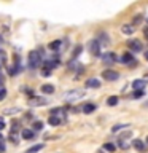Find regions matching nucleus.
<instances>
[{
	"instance_id": "0eeeda50",
	"label": "nucleus",
	"mask_w": 148,
	"mask_h": 153,
	"mask_svg": "<svg viewBox=\"0 0 148 153\" xmlns=\"http://www.w3.org/2000/svg\"><path fill=\"white\" fill-rule=\"evenodd\" d=\"M115 59H116V56H115L112 51L105 53V54L102 56V62H104L105 65H112V64H115Z\"/></svg>"
},
{
	"instance_id": "e433bc0d",
	"label": "nucleus",
	"mask_w": 148,
	"mask_h": 153,
	"mask_svg": "<svg viewBox=\"0 0 148 153\" xmlns=\"http://www.w3.org/2000/svg\"><path fill=\"white\" fill-rule=\"evenodd\" d=\"M3 128H5V120H3V118H0V131H2Z\"/></svg>"
},
{
	"instance_id": "f704fd0d",
	"label": "nucleus",
	"mask_w": 148,
	"mask_h": 153,
	"mask_svg": "<svg viewBox=\"0 0 148 153\" xmlns=\"http://www.w3.org/2000/svg\"><path fill=\"white\" fill-rule=\"evenodd\" d=\"M22 93H27L29 96H32V94H33V91H32L30 88H22Z\"/></svg>"
},
{
	"instance_id": "a19ab883",
	"label": "nucleus",
	"mask_w": 148,
	"mask_h": 153,
	"mask_svg": "<svg viewBox=\"0 0 148 153\" xmlns=\"http://www.w3.org/2000/svg\"><path fill=\"white\" fill-rule=\"evenodd\" d=\"M145 59H147V61H148V50H147V51H145Z\"/></svg>"
},
{
	"instance_id": "9d476101",
	"label": "nucleus",
	"mask_w": 148,
	"mask_h": 153,
	"mask_svg": "<svg viewBox=\"0 0 148 153\" xmlns=\"http://www.w3.org/2000/svg\"><path fill=\"white\" fill-rule=\"evenodd\" d=\"M132 147L135 148V150H138V152H145L147 150L145 143H143V140H140V139H134V140H132Z\"/></svg>"
},
{
	"instance_id": "f03ea898",
	"label": "nucleus",
	"mask_w": 148,
	"mask_h": 153,
	"mask_svg": "<svg viewBox=\"0 0 148 153\" xmlns=\"http://www.w3.org/2000/svg\"><path fill=\"white\" fill-rule=\"evenodd\" d=\"M84 96V91L83 89H72V91H67L64 94V99L67 102H75V100L81 99Z\"/></svg>"
},
{
	"instance_id": "79ce46f5",
	"label": "nucleus",
	"mask_w": 148,
	"mask_h": 153,
	"mask_svg": "<svg viewBox=\"0 0 148 153\" xmlns=\"http://www.w3.org/2000/svg\"><path fill=\"white\" fill-rule=\"evenodd\" d=\"M143 107H148V100H147V102H145V104H143Z\"/></svg>"
},
{
	"instance_id": "423d86ee",
	"label": "nucleus",
	"mask_w": 148,
	"mask_h": 153,
	"mask_svg": "<svg viewBox=\"0 0 148 153\" xmlns=\"http://www.w3.org/2000/svg\"><path fill=\"white\" fill-rule=\"evenodd\" d=\"M46 104H48V100L45 97H30V100H29L30 107H43Z\"/></svg>"
},
{
	"instance_id": "39448f33",
	"label": "nucleus",
	"mask_w": 148,
	"mask_h": 153,
	"mask_svg": "<svg viewBox=\"0 0 148 153\" xmlns=\"http://www.w3.org/2000/svg\"><path fill=\"white\" fill-rule=\"evenodd\" d=\"M127 46H129V50L131 51H134V53H140L142 51V43L137 40V38H132V40H129L127 42Z\"/></svg>"
},
{
	"instance_id": "f257e3e1",
	"label": "nucleus",
	"mask_w": 148,
	"mask_h": 153,
	"mask_svg": "<svg viewBox=\"0 0 148 153\" xmlns=\"http://www.w3.org/2000/svg\"><path fill=\"white\" fill-rule=\"evenodd\" d=\"M41 59H43V51L41 50H33L29 53V64L30 67H38L41 64Z\"/></svg>"
},
{
	"instance_id": "ea45409f",
	"label": "nucleus",
	"mask_w": 148,
	"mask_h": 153,
	"mask_svg": "<svg viewBox=\"0 0 148 153\" xmlns=\"http://www.w3.org/2000/svg\"><path fill=\"white\" fill-rule=\"evenodd\" d=\"M143 33H145V37H147V40H148V29H145V30H143Z\"/></svg>"
},
{
	"instance_id": "a18cd8bd",
	"label": "nucleus",
	"mask_w": 148,
	"mask_h": 153,
	"mask_svg": "<svg viewBox=\"0 0 148 153\" xmlns=\"http://www.w3.org/2000/svg\"><path fill=\"white\" fill-rule=\"evenodd\" d=\"M0 67H2V65H0Z\"/></svg>"
},
{
	"instance_id": "cd10ccee",
	"label": "nucleus",
	"mask_w": 148,
	"mask_h": 153,
	"mask_svg": "<svg viewBox=\"0 0 148 153\" xmlns=\"http://www.w3.org/2000/svg\"><path fill=\"white\" fill-rule=\"evenodd\" d=\"M104 150H107V152H115V145L113 143H110V142H107L104 145Z\"/></svg>"
},
{
	"instance_id": "2eb2a0df",
	"label": "nucleus",
	"mask_w": 148,
	"mask_h": 153,
	"mask_svg": "<svg viewBox=\"0 0 148 153\" xmlns=\"http://www.w3.org/2000/svg\"><path fill=\"white\" fill-rule=\"evenodd\" d=\"M48 123L51 124V126H57V124L62 123V120L59 117H56V115H50V118H48Z\"/></svg>"
},
{
	"instance_id": "1a4fd4ad",
	"label": "nucleus",
	"mask_w": 148,
	"mask_h": 153,
	"mask_svg": "<svg viewBox=\"0 0 148 153\" xmlns=\"http://www.w3.org/2000/svg\"><path fill=\"white\" fill-rule=\"evenodd\" d=\"M95 40L99 42V45H100V46H107L108 43H110V37H108L105 32H102V33H100V35H99L97 38H95Z\"/></svg>"
},
{
	"instance_id": "7ed1b4c3",
	"label": "nucleus",
	"mask_w": 148,
	"mask_h": 153,
	"mask_svg": "<svg viewBox=\"0 0 148 153\" xmlns=\"http://www.w3.org/2000/svg\"><path fill=\"white\" fill-rule=\"evenodd\" d=\"M88 48H89V51L92 56H100V45H99L97 40H91L88 43Z\"/></svg>"
},
{
	"instance_id": "ddd939ff",
	"label": "nucleus",
	"mask_w": 148,
	"mask_h": 153,
	"mask_svg": "<svg viewBox=\"0 0 148 153\" xmlns=\"http://www.w3.org/2000/svg\"><path fill=\"white\" fill-rule=\"evenodd\" d=\"M86 86H88V88H100V81L97 80V78H89L88 81H86Z\"/></svg>"
},
{
	"instance_id": "c85d7f7f",
	"label": "nucleus",
	"mask_w": 148,
	"mask_h": 153,
	"mask_svg": "<svg viewBox=\"0 0 148 153\" xmlns=\"http://www.w3.org/2000/svg\"><path fill=\"white\" fill-rule=\"evenodd\" d=\"M145 94V91L143 89H138V91H134V97L135 99H138V97H142V96Z\"/></svg>"
},
{
	"instance_id": "f3484780",
	"label": "nucleus",
	"mask_w": 148,
	"mask_h": 153,
	"mask_svg": "<svg viewBox=\"0 0 148 153\" xmlns=\"http://www.w3.org/2000/svg\"><path fill=\"white\" fill-rule=\"evenodd\" d=\"M59 65V61H46L45 62V69H48V70H53V69H56V67Z\"/></svg>"
},
{
	"instance_id": "72a5a7b5",
	"label": "nucleus",
	"mask_w": 148,
	"mask_h": 153,
	"mask_svg": "<svg viewBox=\"0 0 148 153\" xmlns=\"http://www.w3.org/2000/svg\"><path fill=\"white\" fill-rule=\"evenodd\" d=\"M41 74H43V76H50V75H51V70H48V69H43V70H41Z\"/></svg>"
},
{
	"instance_id": "6e6552de",
	"label": "nucleus",
	"mask_w": 148,
	"mask_h": 153,
	"mask_svg": "<svg viewBox=\"0 0 148 153\" xmlns=\"http://www.w3.org/2000/svg\"><path fill=\"white\" fill-rule=\"evenodd\" d=\"M121 61L124 62V64H127L129 67H135V65L138 64V62H137V61L132 57V54H131V53H126V54H124V56L121 57Z\"/></svg>"
},
{
	"instance_id": "b1692460",
	"label": "nucleus",
	"mask_w": 148,
	"mask_h": 153,
	"mask_svg": "<svg viewBox=\"0 0 148 153\" xmlns=\"http://www.w3.org/2000/svg\"><path fill=\"white\" fill-rule=\"evenodd\" d=\"M19 126H21V124H19L18 120H14V121H11V132L16 134V132L19 131Z\"/></svg>"
},
{
	"instance_id": "412c9836",
	"label": "nucleus",
	"mask_w": 148,
	"mask_h": 153,
	"mask_svg": "<svg viewBox=\"0 0 148 153\" xmlns=\"http://www.w3.org/2000/svg\"><path fill=\"white\" fill-rule=\"evenodd\" d=\"M118 97H116V96H110V97L107 99V105H110V107H115V105H116L118 104Z\"/></svg>"
},
{
	"instance_id": "37998d69",
	"label": "nucleus",
	"mask_w": 148,
	"mask_h": 153,
	"mask_svg": "<svg viewBox=\"0 0 148 153\" xmlns=\"http://www.w3.org/2000/svg\"><path fill=\"white\" fill-rule=\"evenodd\" d=\"M0 140H3V137H2V134H0Z\"/></svg>"
},
{
	"instance_id": "5701e85b",
	"label": "nucleus",
	"mask_w": 148,
	"mask_h": 153,
	"mask_svg": "<svg viewBox=\"0 0 148 153\" xmlns=\"http://www.w3.org/2000/svg\"><path fill=\"white\" fill-rule=\"evenodd\" d=\"M61 45H62V42H61V40H56V42L50 43V50H54V51H57V50L61 48Z\"/></svg>"
},
{
	"instance_id": "58836bf2",
	"label": "nucleus",
	"mask_w": 148,
	"mask_h": 153,
	"mask_svg": "<svg viewBox=\"0 0 148 153\" xmlns=\"http://www.w3.org/2000/svg\"><path fill=\"white\" fill-rule=\"evenodd\" d=\"M26 118H27V120H32V113L27 112V113H26Z\"/></svg>"
},
{
	"instance_id": "c9c22d12",
	"label": "nucleus",
	"mask_w": 148,
	"mask_h": 153,
	"mask_svg": "<svg viewBox=\"0 0 148 153\" xmlns=\"http://www.w3.org/2000/svg\"><path fill=\"white\" fill-rule=\"evenodd\" d=\"M5 152V143H3V140H0V153H3Z\"/></svg>"
},
{
	"instance_id": "c756f323",
	"label": "nucleus",
	"mask_w": 148,
	"mask_h": 153,
	"mask_svg": "<svg viewBox=\"0 0 148 153\" xmlns=\"http://www.w3.org/2000/svg\"><path fill=\"white\" fill-rule=\"evenodd\" d=\"M10 142H11V143H18V137H16V134H14V132H11V134H10Z\"/></svg>"
},
{
	"instance_id": "4be33fe9",
	"label": "nucleus",
	"mask_w": 148,
	"mask_h": 153,
	"mask_svg": "<svg viewBox=\"0 0 148 153\" xmlns=\"http://www.w3.org/2000/svg\"><path fill=\"white\" fill-rule=\"evenodd\" d=\"M95 110V104H86L84 107H83V112L84 113H91V112H94Z\"/></svg>"
},
{
	"instance_id": "c03bdc74",
	"label": "nucleus",
	"mask_w": 148,
	"mask_h": 153,
	"mask_svg": "<svg viewBox=\"0 0 148 153\" xmlns=\"http://www.w3.org/2000/svg\"><path fill=\"white\" fill-rule=\"evenodd\" d=\"M147 142H148V137H147Z\"/></svg>"
},
{
	"instance_id": "aec40b11",
	"label": "nucleus",
	"mask_w": 148,
	"mask_h": 153,
	"mask_svg": "<svg viewBox=\"0 0 148 153\" xmlns=\"http://www.w3.org/2000/svg\"><path fill=\"white\" fill-rule=\"evenodd\" d=\"M21 108L19 107H13V108H5L3 110V115H14V113H19Z\"/></svg>"
},
{
	"instance_id": "4c0bfd02",
	"label": "nucleus",
	"mask_w": 148,
	"mask_h": 153,
	"mask_svg": "<svg viewBox=\"0 0 148 153\" xmlns=\"http://www.w3.org/2000/svg\"><path fill=\"white\" fill-rule=\"evenodd\" d=\"M3 81H5V78H3V75L0 74V88H3V86H2V85H3Z\"/></svg>"
},
{
	"instance_id": "20e7f679",
	"label": "nucleus",
	"mask_w": 148,
	"mask_h": 153,
	"mask_svg": "<svg viewBox=\"0 0 148 153\" xmlns=\"http://www.w3.org/2000/svg\"><path fill=\"white\" fill-rule=\"evenodd\" d=\"M102 76L107 81H115V80H118V76H119V74L116 70H112V69H108V70H104L102 72Z\"/></svg>"
},
{
	"instance_id": "4468645a",
	"label": "nucleus",
	"mask_w": 148,
	"mask_h": 153,
	"mask_svg": "<svg viewBox=\"0 0 148 153\" xmlns=\"http://www.w3.org/2000/svg\"><path fill=\"white\" fill-rule=\"evenodd\" d=\"M21 136H22V139H26V140H30V139H33V131L32 129H22V132H21Z\"/></svg>"
},
{
	"instance_id": "2f4dec72",
	"label": "nucleus",
	"mask_w": 148,
	"mask_h": 153,
	"mask_svg": "<svg viewBox=\"0 0 148 153\" xmlns=\"http://www.w3.org/2000/svg\"><path fill=\"white\" fill-rule=\"evenodd\" d=\"M5 97H7V89H5V88H0V100H3Z\"/></svg>"
},
{
	"instance_id": "6ab92c4d",
	"label": "nucleus",
	"mask_w": 148,
	"mask_h": 153,
	"mask_svg": "<svg viewBox=\"0 0 148 153\" xmlns=\"http://www.w3.org/2000/svg\"><path fill=\"white\" fill-rule=\"evenodd\" d=\"M43 143H38V145H33V147H30L29 150L26 152V153H37V152H40V150H43Z\"/></svg>"
},
{
	"instance_id": "7c9ffc66",
	"label": "nucleus",
	"mask_w": 148,
	"mask_h": 153,
	"mask_svg": "<svg viewBox=\"0 0 148 153\" xmlns=\"http://www.w3.org/2000/svg\"><path fill=\"white\" fill-rule=\"evenodd\" d=\"M131 136H132V132L131 131H126V132H123L121 136H119V139H129Z\"/></svg>"
},
{
	"instance_id": "f8f14e48",
	"label": "nucleus",
	"mask_w": 148,
	"mask_h": 153,
	"mask_svg": "<svg viewBox=\"0 0 148 153\" xmlns=\"http://www.w3.org/2000/svg\"><path fill=\"white\" fill-rule=\"evenodd\" d=\"M134 30H135V27L132 24H124V26H121V32L126 33V35H132Z\"/></svg>"
},
{
	"instance_id": "9b49d317",
	"label": "nucleus",
	"mask_w": 148,
	"mask_h": 153,
	"mask_svg": "<svg viewBox=\"0 0 148 153\" xmlns=\"http://www.w3.org/2000/svg\"><path fill=\"white\" fill-rule=\"evenodd\" d=\"M147 83H148L147 80H134L132 88L135 89V91H138V89H145V88H147Z\"/></svg>"
},
{
	"instance_id": "a211bd4d",
	"label": "nucleus",
	"mask_w": 148,
	"mask_h": 153,
	"mask_svg": "<svg viewBox=\"0 0 148 153\" xmlns=\"http://www.w3.org/2000/svg\"><path fill=\"white\" fill-rule=\"evenodd\" d=\"M41 91L45 94H53V93H54V86H53V85H43L41 86Z\"/></svg>"
},
{
	"instance_id": "a878e982",
	"label": "nucleus",
	"mask_w": 148,
	"mask_h": 153,
	"mask_svg": "<svg viewBox=\"0 0 148 153\" xmlns=\"http://www.w3.org/2000/svg\"><path fill=\"white\" fill-rule=\"evenodd\" d=\"M32 128H33V131H41V129H43V123L41 121H35Z\"/></svg>"
},
{
	"instance_id": "dca6fc26",
	"label": "nucleus",
	"mask_w": 148,
	"mask_h": 153,
	"mask_svg": "<svg viewBox=\"0 0 148 153\" xmlns=\"http://www.w3.org/2000/svg\"><path fill=\"white\" fill-rule=\"evenodd\" d=\"M131 145H132V142L129 143L126 139H118V147H119V148H123V150H127V148L131 147Z\"/></svg>"
},
{
	"instance_id": "393cba45",
	"label": "nucleus",
	"mask_w": 148,
	"mask_h": 153,
	"mask_svg": "<svg viewBox=\"0 0 148 153\" xmlns=\"http://www.w3.org/2000/svg\"><path fill=\"white\" fill-rule=\"evenodd\" d=\"M129 124H115V126L112 128V131L113 132H118V131H121V129H124V128H127Z\"/></svg>"
},
{
	"instance_id": "bb28decb",
	"label": "nucleus",
	"mask_w": 148,
	"mask_h": 153,
	"mask_svg": "<svg viewBox=\"0 0 148 153\" xmlns=\"http://www.w3.org/2000/svg\"><path fill=\"white\" fill-rule=\"evenodd\" d=\"M142 19H143V16H142V14H137V16H135V19L132 21V26H134V27H135V26H138Z\"/></svg>"
},
{
	"instance_id": "473e14b6",
	"label": "nucleus",
	"mask_w": 148,
	"mask_h": 153,
	"mask_svg": "<svg viewBox=\"0 0 148 153\" xmlns=\"http://www.w3.org/2000/svg\"><path fill=\"white\" fill-rule=\"evenodd\" d=\"M80 53H81V45H78V46L75 48V51H73V57H76V56L80 54Z\"/></svg>"
}]
</instances>
